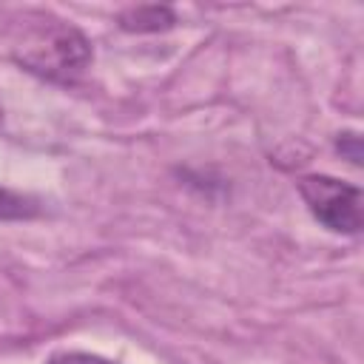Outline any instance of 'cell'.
Here are the masks:
<instances>
[{
    "label": "cell",
    "instance_id": "cell-3",
    "mask_svg": "<svg viewBox=\"0 0 364 364\" xmlns=\"http://www.w3.org/2000/svg\"><path fill=\"white\" fill-rule=\"evenodd\" d=\"M119 28L128 34H154V31H168L176 26V11L171 6L148 3V6H131L119 11L117 17Z\"/></svg>",
    "mask_w": 364,
    "mask_h": 364
},
{
    "label": "cell",
    "instance_id": "cell-2",
    "mask_svg": "<svg viewBox=\"0 0 364 364\" xmlns=\"http://www.w3.org/2000/svg\"><path fill=\"white\" fill-rule=\"evenodd\" d=\"M299 196L304 199L310 216L330 233L355 236L364 225L361 213V188L327 173H304L296 182Z\"/></svg>",
    "mask_w": 364,
    "mask_h": 364
},
{
    "label": "cell",
    "instance_id": "cell-4",
    "mask_svg": "<svg viewBox=\"0 0 364 364\" xmlns=\"http://www.w3.org/2000/svg\"><path fill=\"white\" fill-rule=\"evenodd\" d=\"M40 202L28 193L11 191L0 185V222H23V219H34L40 216Z\"/></svg>",
    "mask_w": 364,
    "mask_h": 364
},
{
    "label": "cell",
    "instance_id": "cell-6",
    "mask_svg": "<svg viewBox=\"0 0 364 364\" xmlns=\"http://www.w3.org/2000/svg\"><path fill=\"white\" fill-rule=\"evenodd\" d=\"M336 151L350 165H361V136H358V131H341V134H336Z\"/></svg>",
    "mask_w": 364,
    "mask_h": 364
},
{
    "label": "cell",
    "instance_id": "cell-5",
    "mask_svg": "<svg viewBox=\"0 0 364 364\" xmlns=\"http://www.w3.org/2000/svg\"><path fill=\"white\" fill-rule=\"evenodd\" d=\"M43 364H117V361L97 353H85V350H57Z\"/></svg>",
    "mask_w": 364,
    "mask_h": 364
},
{
    "label": "cell",
    "instance_id": "cell-1",
    "mask_svg": "<svg viewBox=\"0 0 364 364\" xmlns=\"http://www.w3.org/2000/svg\"><path fill=\"white\" fill-rule=\"evenodd\" d=\"M26 23L28 26H23L20 40L11 46V57L17 65L63 85L77 82L88 71L94 48L77 26L51 14H31V20Z\"/></svg>",
    "mask_w": 364,
    "mask_h": 364
}]
</instances>
